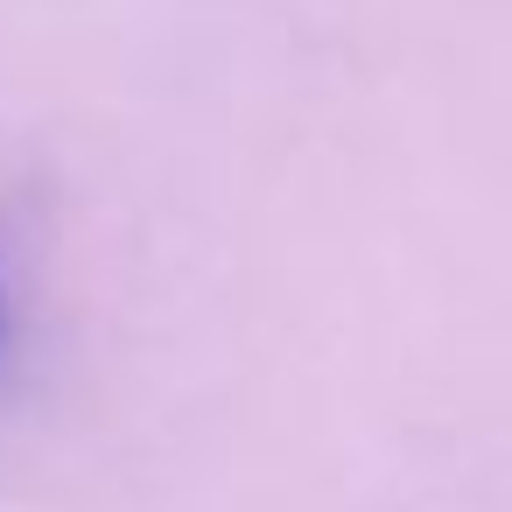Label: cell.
I'll list each match as a JSON object with an SVG mask.
<instances>
[{"label": "cell", "mask_w": 512, "mask_h": 512, "mask_svg": "<svg viewBox=\"0 0 512 512\" xmlns=\"http://www.w3.org/2000/svg\"><path fill=\"white\" fill-rule=\"evenodd\" d=\"M8 337H15V316H8V295H0V358H8Z\"/></svg>", "instance_id": "cell-1"}]
</instances>
